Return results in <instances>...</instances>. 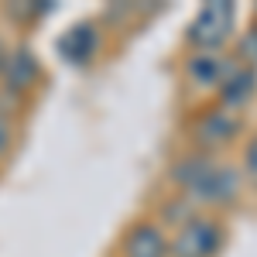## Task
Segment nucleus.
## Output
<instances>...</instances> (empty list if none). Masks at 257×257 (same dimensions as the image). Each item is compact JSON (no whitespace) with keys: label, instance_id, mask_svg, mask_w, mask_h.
I'll list each match as a JSON object with an SVG mask.
<instances>
[{"label":"nucleus","instance_id":"obj_1","mask_svg":"<svg viewBox=\"0 0 257 257\" xmlns=\"http://www.w3.org/2000/svg\"><path fill=\"white\" fill-rule=\"evenodd\" d=\"M243 189V175H240L237 165H226V161H213L206 168V175L199 178L192 189H185L182 196L192 202V209H223V206H233L240 199Z\"/></svg>","mask_w":257,"mask_h":257},{"label":"nucleus","instance_id":"obj_2","mask_svg":"<svg viewBox=\"0 0 257 257\" xmlns=\"http://www.w3.org/2000/svg\"><path fill=\"white\" fill-rule=\"evenodd\" d=\"M223 243H226L223 223L213 213H196L168 240V257H219Z\"/></svg>","mask_w":257,"mask_h":257},{"label":"nucleus","instance_id":"obj_3","mask_svg":"<svg viewBox=\"0 0 257 257\" xmlns=\"http://www.w3.org/2000/svg\"><path fill=\"white\" fill-rule=\"evenodd\" d=\"M243 134V113L223 110V106H209L192 120V144L199 155H216L223 148H230L233 141Z\"/></svg>","mask_w":257,"mask_h":257},{"label":"nucleus","instance_id":"obj_4","mask_svg":"<svg viewBox=\"0 0 257 257\" xmlns=\"http://www.w3.org/2000/svg\"><path fill=\"white\" fill-rule=\"evenodd\" d=\"M233 21H237V7L223 4V0H213L192 18L185 38H189V45L196 52H219L226 41L233 38Z\"/></svg>","mask_w":257,"mask_h":257},{"label":"nucleus","instance_id":"obj_5","mask_svg":"<svg viewBox=\"0 0 257 257\" xmlns=\"http://www.w3.org/2000/svg\"><path fill=\"white\" fill-rule=\"evenodd\" d=\"M240 69V62H226V55L219 52H192L185 59V82L192 89H219L226 76H233Z\"/></svg>","mask_w":257,"mask_h":257},{"label":"nucleus","instance_id":"obj_6","mask_svg":"<svg viewBox=\"0 0 257 257\" xmlns=\"http://www.w3.org/2000/svg\"><path fill=\"white\" fill-rule=\"evenodd\" d=\"M120 257H168V233L155 219H138L120 240Z\"/></svg>","mask_w":257,"mask_h":257},{"label":"nucleus","instance_id":"obj_7","mask_svg":"<svg viewBox=\"0 0 257 257\" xmlns=\"http://www.w3.org/2000/svg\"><path fill=\"white\" fill-rule=\"evenodd\" d=\"M4 82H7V93H31L35 82L41 76V65H38V55L28 48V45H18L14 52L4 55Z\"/></svg>","mask_w":257,"mask_h":257},{"label":"nucleus","instance_id":"obj_8","mask_svg":"<svg viewBox=\"0 0 257 257\" xmlns=\"http://www.w3.org/2000/svg\"><path fill=\"white\" fill-rule=\"evenodd\" d=\"M99 45H103L99 24H72V28L59 38V52L65 55V62H72V65H86V62L96 59Z\"/></svg>","mask_w":257,"mask_h":257},{"label":"nucleus","instance_id":"obj_9","mask_svg":"<svg viewBox=\"0 0 257 257\" xmlns=\"http://www.w3.org/2000/svg\"><path fill=\"white\" fill-rule=\"evenodd\" d=\"M216 93H219V106H223V110L240 113V110L257 96V69H243V65H240L233 76L223 79V86H219Z\"/></svg>","mask_w":257,"mask_h":257},{"label":"nucleus","instance_id":"obj_10","mask_svg":"<svg viewBox=\"0 0 257 257\" xmlns=\"http://www.w3.org/2000/svg\"><path fill=\"white\" fill-rule=\"evenodd\" d=\"M216 161V155H199V151H189V155H182V158L172 161V168H168V182L175 185L178 192H185V189H192L199 178L206 175V168Z\"/></svg>","mask_w":257,"mask_h":257},{"label":"nucleus","instance_id":"obj_11","mask_svg":"<svg viewBox=\"0 0 257 257\" xmlns=\"http://www.w3.org/2000/svg\"><path fill=\"white\" fill-rule=\"evenodd\" d=\"M192 216H196L192 202L185 196H172V199H165V202H158V219H155V223H158L161 230H165V226L178 230V226H185Z\"/></svg>","mask_w":257,"mask_h":257},{"label":"nucleus","instance_id":"obj_12","mask_svg":"<svg viewBox=\"0 0 257 257\" xmlns=\"http://www.w3.org/2000/svg\"><path fill=\"white\" fill-rule=\"evenodd\" d=\"M237 62L243 65V69H254L257 65V24L247 28V31L237 38Z\"/></svg>","mask_w":257,"mask_h":257},{"label":"nucleus","instance_id":"obj_13","mask_svg":"<svg viewBox=\"0 0 257 257\" xmlns=\"http://www.w3.org/2000/svg\"><path fill=\"white\" fill-rule=\"evenodd\" d=\"M240 175L257 185V138L243 148V168H240Z\"/></svg>","mask_w":257,"mask_h":257},{"label":"nucleus","instance_id":"obj_14","mask_svg":"<svg viewBox=\"0 0 257 257\" xmlns=\"http://www.w3.org/2000/svg\"><path fill=\"white\" fill-rule=\"evenodd\" d=\"M7 148H11V127H7V120H0V158L7 155Z\"/></svg>","mask_w":257,"mask_h":257},{"label":"nucleus","instance_id":"obj_15","mask_svg":"<svg viewBox=\"0 0 257 257\" xmlns=\"http://www.w3.org/2000/svg\"><path fill=\"white\" fill-rule=\"evenodd\" d=\"M4 55H7V52H4V45H0V65H4Z\"/></svg>","mask_w":257,"mask_h":257}]
</instances>
